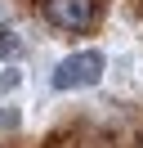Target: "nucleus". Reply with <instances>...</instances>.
<instances>
[{"label": "nucleus", "instance_id": "nucleus-1", "mask_svg": "<svg viewBox=\"0 0 143 148\" xmlns=\"http://www.w3.org/2000/svg\"><path fill=\"white\" fill-rule=\"evenodd\" d=\"M103 76V54L98 49H80V54L63 58L54 67V90H85Z\"/></svg>", "mask_w": 143, "mask_h": 148}, {"label": "nucleus", "instance_id": "nucleus-2", "mask_svg": "<svg viewBox=\"0 0 143 148\" xmlns=\"http://www.w3.org/2000/svg\"><path fill=\"white\" fill-rule=\"evenodd\" d=\"M45 14L63 32H85L98 14V0H45Z\"/></svg>", "mask_w": 143, "mask_h": 148}, {"label": "nucleus", "instance_id": "nucleus-3", "mask_svg": "<svg viewBox=\"0 0 143 148\" xmlns=\"http://www.w3.org/2000/svg\"><path fill=\"white\" fill-rule=\"evenodd\" d=\"M18 54V40H14V32L9 27H0V58H14Z\"/></svg>", "mask_w": 143, "mask_h": 148}]
</instances>
